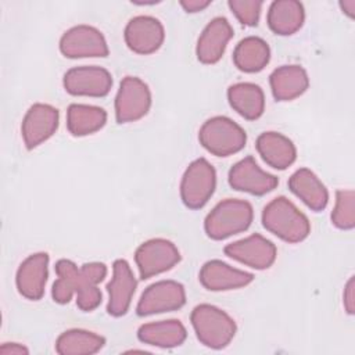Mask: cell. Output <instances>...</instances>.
<instances>
[{
	"label": "cell",
	"mask_w": 355,
	"mask_h": 355,
	"mask_svg": "<svg viewBox=\"0 0 355 355\" xmlns=\"http://www.w3.org/2000/svg\"><path fill=\"white\" fill-rule=\"evenodd\" d=\"M58 110L50 104L36 103L29 107L21 125L25 147L32 150L50 139L58 128Z\"/></svg>",
	"instance_id": "cell-13"
},
{
	"label": "cell",
	"mask_w": 355,
	"mask_h": 355,
	"mask_svg": "<svg viewBox=\"0 0 355 355\" xmlns=\"http://www.w3.org/2000/svg\"><path fill=\"white\" fill-rule=\"evenodd\" d=\"M191 326L201 344L212 349H222L236 334V322L222 309L209 304L197 305L190 315Z\"/></svg>",
	"instance_id": "cell-3"
},
{
	"label": "cell",
	"mask_w": 355,
	"mask_h": 355,
	"mask_svg": "<svg viewBox=\"0 0 355 355\" xmlns=\"http://www.w3.org/2000/svg\"><path fill=\"white\" fill-rule=\"evenodd\" d=\"M340 7H341V10H343L349 18H354V15H355V0H344V1H340Z\"/></svg>",
	"instance_id": "cell-35"
},
{
	"label": "cell",
	"mask_w": 355,
	"mask_h": 355,
	"mask_svg": "<svg viewBox=\"0 0 355 355\" xmlns=\"http://www.w3.org/2000/svg\"><path fill=\"white\" fill-rule=\"evenodd\" d=\"M60 50L68 58L107 57L108 46L103 33L90 25H76L60 39Z\"/></svg>",
	"instance_id": "cell-9"
},
{
	"label": "cell",
	"mask_w": 355,
	"mask_h": 355,
	"mask_svg": "<svg viewBox=\"0 0 355 355\" xmlns=\"http://www.w3.org/2000/svg\"><path fill=\"white\" fill-rule=\"evenodd\" d=\"M136 286L137 282L130 265L125 259H116L112 265V277L107 284V312L111 316L119 318L128 312L136 291Z\"/></svg>",
	"instance_id": "cell-15"
},
{
	"label": "cell",
	"mask_w": 355,
	"mask_h": 355,
	"mask_svg": "<svg viewBox=\"0 0 355 355\" xmlns=\"http://www.w3.org/2000/svg\"><path fill=\"white\" fill-rule=\"evenodd\" d=\"M186 304V291L183 284L175 280H159L150 284L141 294L136 313L148 316L162 312L180 309Z\"/></svg>",
	"instance_id": "cell-8"
},
{
	"label": "cell",
	"mask_w": 355,
	"mask_h": 355,
	"mask_svg": "<svg viewBox=\"0 0 355 355\" xmlns=\"http://www.w3.org/2000/svg\"><path fill=\"white\" fill-rule=\"evenodd\" d=\"M331 223L341 230L355 226V193L354 190H337L336 204L331 212Z\"/></svg>",
	"instance_id": "cell-30"
},
{
	"label": "cell",
	"mask_w": 355,
	"mask_h": 355,
	"mask_svg": "<svg viewBox=\"0 0 355 355\" xmlns=\"http://www.w3.org/2000/svg\"><path fill=\"white\" fill-rule=\"evenodd\" d=\"M201 146L216 157H229L241 151L247 141L245 130L227 116H212L198 130Z\"/></svg>",
	"instance_id": "cell-4"
},
{
	"label": "cell",
	"mask_w": 355,
	"mask_h": 355,
	"mask_svg": "<svg viewBox=\"0 0 355 355\" xmlns=\"http://www.w3.org/2000/svg\"><path fill=\"white\" fill-rule=\"evenodd\" d=\"M105 338L83 329H71L61 333L55 341V351L60 355H92L98 352Z\"/></svg>",
	"instance_id": "cell-28"
},
{
	"label": "cell",
	"mask_w": 355,
	"mask_h": 355,
	"mask_svg": "<svg viewBox=\"0 0 355 355\" xmlns=\"http://www.w3.org/2000/svg\"><path fill=\"white\" fill-rule=\"evenodd\" d=\"M211 4V0H182L180 6L187 12H198L205 10Z\"/></svg>",
	"instance_id": "cell-33"
},
{
	"label": "cell",
	"mask_w": 355,
	"mask_h": 355,
	"mask_svg": "<svg viewBox=\"0 0 355 355\" xmlns=\"http://www.w3.org/2000/svg\"><path fill=\"white\" fill-rule=\"evenodd\" d=\"M288 189L312 211H322L329 202L326 186L308 168H300L290 176Z\"/></svg>",
	"instance_id": "cell-20"
},
{
	"label": "cell",
	"mask_w": 355,
	"mask_h": 355,
	"mask_svg": "<svg viewBox=\"0 0 355 355\" xmlns=\"http://www.w3.org/2000/svg\"><path fill=\"white\" fill-rule=\"evenodd\" d=\"M257 151L262 159L275 169H287L297 158L294 143L282 133L263 132L257 139Z\"/></svg>",
	"instance_id": "cell-19"
},
{
	"label": "cell",
	"mask_w": 355,
	"mask_h": 355,
	"mask_svg": "<svg viewBox=\"0 0 355 355\" xmlns=\"http://www.w3.org/2000/svg\"><path fill=\"white\" fill-rule=\"evenodd\" d=\"M216 187L215 168L205 159H194L184 171L180 182V197L190 209L202 208Z\"/></svg>",
	"instance_id": "cell-5"
},
{
	"label": "cell",
	"mask_w": 355,
	"mask_h": 355,
	"mask_svg": "<svg viewBox=\"0 0 355 355\" xmlns=\"http://www.w3.org/2000/svg\"><path fill=\"white\" fill-rule=\"evenodd\" d=\"M263 227L287 243H300L311 232L308 218L286 197L268 202L262 211Z\"/></svg>",
	"instance_id": "cell-1"
},
{
	"label": "cell",
	"mask_w": 355,
	"mask_h": 355,
	"mask_svg": "<svg viewBox=\"0 0 355 355\" xmlns=\"http://www.w3.org/2000/svg\"><path fill=\"white\" fill-rule=\"evenodd\" d=\"M201 284L211 291H227L244 287L254 280V275L236 269L219 259L208 261L200 270Z\"/></svg>",
	"instance_id": "cell-18"
},
{
	"label": "cell",
	"mask_w": 355,
	"mask_h": 355,
	"mask_svg": "<svg viewBox=\"0 0 355 355\" xmlns=\"http://www.w3.org/2000/svg\"><path fill=\"white\" fill-rule=\"evenodd\" d=\"M107 122V112L101 107L89 104H71L67 111V128L75 137L100 130Z\"/></svg>",
	"instance_id": "cell-27"
},
{
	"label": "cell",
	"mask_w": 355,
	"mask_h": 355,
	"mask_svg": "<svg viewBox=\"0 0 355 355\" xmlns=\"http://www.w3.org/2000/svg\"><path fill=\"white\" fill-rule=\"evenodd\" d=\"M223 251L229 258L257 270L270 268L277 254L276 245L258 233L227 244Z\"/></svg>",
	"instance_id": "cell-11"
},
{
	"label": "cell",
	"mask_w": 355,
	"mask_h": 355,
	"mask_svg": "<svg viewBox=\"0 0 355 355\" xmlns=\"http://www.w3.org/2000/svg\"><path fill=\"white\" fill-rule=\"evenodd\" d=\"M49 277V254L36 252L29 255L18 268L15 283L18 293L32 301H37L44 294Z\"/></svg>",
	"instance_id": "cell-16"
},
{
	"label": "cell",
	"mask_w": 355,
	"mask_h": 355,
	"mask_svg": "<svg viewBox=\"0 0 355 355\" xmlns=\"http://www.w3.org/2000/svg\"><path fill=\"white\" fill-rule=\"evenodd\" d=\"M125 42L137 54L155 53L164 43L165 31L162 24L150 15L133 17L125 26Z\"/></svg>",
	"instance_id": "cell-14"
},
{
	"label": "cell",
	"mask_w": 355,
	"mask_h": 355,
	"mask_svg": "<svg viewBox=\"0 0 355 355\" xmlns=\"http://www.w3.org/2000/svg\"><path fill=\"white\" fill-rule=\"evenodd\" d=\"M55 273L58 279L53 284L51 297L57 304H68L76 295L79 268L69 259H58L55 262Z\"/></svg>",
	"instance_id": "cell-29"
},
{
	"label": "cell",
	"mask_w": 355,
	"mask_h": 355,
	"mask_svg": "<svg viewBox=\"0 0 355 355\" xmlns=\"http://www.w3.org/2000/svg\"><path fill=\"white\" fill-rule=\"evenodd\" d=\"M151 107V92L146 82L136 76H125L115 97V119L129 123L147 115Z\"/></svg>",
	"instance_id": "cell-6"
},
{
	"label": "cell",
	"mask_w": 355,
	"mask_h": 355,
	"mask_svg": "<svg viewBox=\"0 0 355 355\" xmlns=\"http://www.w3.org/2000/svg\"><path fill=\"white\" fill-rule=\"evenodd\" d=\"M227 6L236 18L245 26H255L259 19L262 1L258 0H229Z\"/></svg>",
	"instance_id": "cell-31"
},
{
	"label": "cell",
	"mask_w": 355,
	"mask_h": 355,
	"mask_svg": "<svg viewBox=\"0 0 355 355\" xmlns=\"http://www.w3.org/2000/svg\"><path fill=\"white\" fill-rule=\"evenodd\" d=\"M227 180L234 190L252 196H263L279 184V179L261 169L251 155L240 159L230 168Z\"/></svg>",
	"instance_id": "cell-12"
},
{
	"label": "cell",
	"mask_w": 355,
	"mask_h": 355,
	"mask_svg": "<svg viewBox=\"0 0 355 355\" xmlns=\"http://www.w3.org/2000/svg\"><path fill=\"white\" fill-rule=\"evenodd\" d=\"M270 60V49L268 43L258 36L244 37L237 43L233 51V62L237 69L254 73L262 71Z\"/></svg>",
	"instance_id": "cell-26"
},
{
	"label": "cell",
	"mask_w": 355,
	"mask_h": 355,
	"mask_svg": "<svg viewBox=\"0 0 355 355\" xmlns=\"http://www.w3.org/2000/svg\"><path fill=\"white\" fill-rule=\"evenodd\" d=\"M254 209L245 200L226 198L218 202L204 220V229L209 239L225 240L247 230L252 222Z\"/></svg>",
	"instance_id": "cell-2"
},
{
	"label": "cell",
	"mask_w": 355,
	"mask_h": 355,
	"mask_svg": "<svg viewBox=\"0 0 355 355\" xmlns=\"http://www.w3.org/2000/svg\"><path fill=\"white\" fill-rule=\"evenodd\" d=\"M272 94L277 101H290L300 97L309 86L306 71L300 65H282L269 78Z\"/></svg>",
	"instance_id": "cell-22"
},
{
	"label": "cell",
	"mask_w": 355,
	"mask_h": 355,
	"mask_svg": "<svg viewBox=\"0 0 355 355\" xmlns=\"http://www.w3.org/2000/svg\"><path fill=\"white\" fill-rule=\"evenodd\" d=\"M187 337L186 327L178 319H168L141 324L137 338L148 345L159 348H173L183 344Z\"/></svg>",
	"instance_id": "cell-23"
},
{
	"label": "cell",
	"mask_w": 355,
	"mask_h": 355,
	"mask_svg": "<svg viewBox=\"0 0 355 355\" xmlns=\"http://www.w3.org/2000/svg\"><path fill=\"white\" fill-rule=\"evenodd\" d=\"M230 107L248 121L258 119L265 111V96L262 89L250 82L234 83L227 89Z\"/></svg>",
	"instance_id": "cell-24"
},
{
	"label": "cell",
	"mask_w": 355,
	"mask_h": 355,
	"mask_svg": "<svg viewBox=\"0 0 355 355\" xmlns=\"http://www.w3.org/2000/svg\"><path fill=\"white\" fill-rule=\"evenodd\" d=\"M304 6L297 0H276L268 10V26L280 36L295 33L304 24Z\"/></svg>",
	"instance_id": "cell-25"
},
{
	"label": "cell",
	"mask_w": 355,
	"mask_h": 355,
	"mask_svg": "<svg viewBox=\"0 0 355 355\" xmlns=\"http://www.w3.org/2000/svg\"><path fill=\"white\" fill-rule=\"evenodd\" d=\"M29 354L28 348L17 343H4L0 347V355H22Z\"/></svg>",
	"instance_id": "cell-34"
},
{
	"label": "cell",
	"mask_w": 355,
	"mask_h": 355,
	"mask_svg": "<svg viewBox=\"0 0 355 355\" xmlns=\"http://www.w3.org/2000/svg\"><path fill=\"white\" fill-rule=\"evenodd\" d=\"M62 83L67 93L72 96L104 97L111 90L112 76L105 68L83 65L67 71Z\"/></svg>",
	"instance_id": "cell-10"
},
{
	"label": "cell",
	"mask_w": 355,
	"mask_h": 355,
	"mask_svg": "<svg viewBox=\"0 0 355 355\" xmlns=\"http://www.w3.org/2000/svg\"><path fill=\"white\" fill-rule=\"evenodd\" d=\"M343 302L347 313L354 315L355 312V279L354 276L349 277V280L345 284L344 294H343Z\"/></svg>",
	"instance_id": "cell-32"
},
{
	"label": "cell",
	"mask_w": 355,
	"mask_h": 355,
	"mask_svg": "<svg viewBox=\"0 0 355 355\" xmlns=\"http://www.w3.org/2000/svg\"><path fill=\"white\" fill-rule=\"evenodd\" d=\"M135 261L141 280L171 270L179 261L180 252L176 245L166 239H151L139 245Z\"/></svg>",
	"instance_id": "cell-7"
},
{
	"label": "cell",
	"mask_w": 355,
	"mask_h": 355,
	"mask_svg": "<svg viewBox=\"0 0 355 355\" xmlns=\"http://www.w3.org/2000/svg\"><path fill=\"white\" fill-rule=\"evenodd\" d=\"M107 276V266L103 262H89L79 268V282L76 290V305L83 312L96 309L103 300L98 283Z\"/></svg>",
	"instance_id": "cell-21"
},
{
	"label": "cell",
	"mask_w": 355,
	"mask_h": 355,
	"mask_svg": "<svg viewBox=\"0 0 355 355\" xmlns=\"http://www.w3.org/2000/svg\"><path fill=\"white\" fill-rule=\"evenodd\" d=\"M232 37L233 28L226 18L216 17L211 19L197 40L196 54L198 61L202 64L218 62Z\"/></svg>",
	"instance_id": "cell-17"
}]
</instances>
